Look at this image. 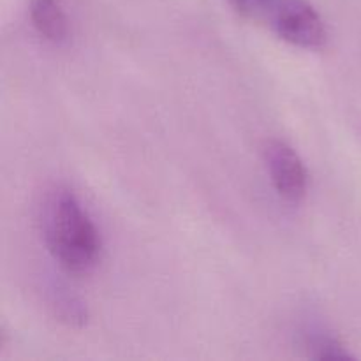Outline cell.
Returning <instances> with one entry per match:
<instances>
[{"label": "cell", "instance_id": "5", "mask_svg": "<svg viewBox=\"0 0 361 361\" xmlns=\"http://www.w3.org/2000/svg\"><path fill=\"white\" fill-rule=\"evenodd\" d=\"M49 303H51L49 307L53 309L55 316L59 317V321L66 323L67 326H81L87 321V310H85L83 303L74 298V296L60 291V289L53 291Z\"/></svg>", "mask_w": 361, "mask_h": 361}, {"label": "cell", "instance_id": "6", "mask_svg": "<svg viewBox=\"0 0 361 361\" xmlns=\"http://www.w3.org/2000/svg\"><path fill=\"white\" fill-rule=\"evenodd\" d=\"M310 349L314 353V358L317 360H351L353 355L345 349L338 338L331 337V335L319 334L316 337L310 338L309 342Z\"/></svg>", "mask_w": 361, "mask_h": 361}, {"label": "cell", "instance_id": "1", "mask_svg": "<svg viewBox=\"0 0 361 361\" xmlns=\"http://www.w3.org/2000/svg\"><path fill=\"white\" fill-rule=\"evenodd\" d=\"M41 229L51 256L71 274L94 270L101 238L90 215L67 187H53L41 204Z\"/></svg>", "mask_w": 361, "mask_h": 361}, {"label": "cell", "instance_id": "7", "mask_svg": "<svg viewBox=\"0 0 361 361\" xmlns=\"http://www.w3.org/2000/svg\"><path fill=\"white\" fill-rule=\"evenodd\" d=\"M233 2L236 4V7H238L240 11H245L247 4H249V0H233Z\"/></svg>", "mask_w": 361, "mask_h": 361}, {"label": "cell", "instance_id": "4", "mask_svg": "<svg viewBox=\"0 0 361 361\" xmlns=\"http://www.w3.org/2000/svg\"><path fill=\"white\" fill-rule=\"evenodd\" d=\"M30 20L46 41L60 44L69 35V23L59 0H30Z\"/></svg>", "mask_w": 361, "mask_h": 361}, {"label": "cell", "instance_id": "3", "mask_svg": "<svg viewBox=\"0 0 361 361\" xmlns=\"http://www.w3.org/2000/svg\"><path fill=\"white\" fill-rule=\"evenodd\" d=\"M264 164L279 196L289 203H300L307 196L309 176L295 148L284 141H270L264 147Z\"/></svg>", "mask_w": 361, "mask_h": 361}, {"label": "cell", "instance_id": "2", "mask_svg": "<svg viewBox=\"0 0 361 361\" xmlns=\"http://www.w3.org/2000/svg\"><path fill=\"white\" fill-rule=\"evenodd\" d=\"M277 35L298 48L319 49L326 41V28L317 11L305 0H282L274 13Z\"/></svg>", "mask_w": 361, "mask_h": 361}]
</instances>
